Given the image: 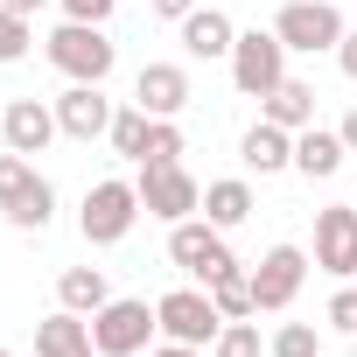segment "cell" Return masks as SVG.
Segmentation results:
<instances>
[{
  "mask_svg": "<svg viewBox=\"0 0 357 357\" xmlns=\"http://www.w3.org/2000/svg\"><path fill=\"white\" fill-rule=\"evenodd\" d=\"M0 218H8L15 231H43L56 218V190H50V175L29 161V154H0Z\"/></svg>",
  "mask_w": 357,
  "mask_h": 357,
  "instance_id": "6da1fadb",
  "label": "cell"
},
{
  "mask_svg": "<svg viewBox=\"0 0 357 357\" xmlns=\"http://www.w3.org/2000/svg\"><path fill=\"white\" fill-rule=\"evenodd\" d=\"M43 56H50L70 84H105L112 63H119V43H112L98 22H63V29L43 43Z\"/></svg>",
  "mask_w": 357,
  "mask_h": 357,
  "instance_id": "7a4b0ae2",
  "label": "cell"
},
{
  "mask_svg": "<svg viewBox=\"0 0 357 357\" xmlns=\"http://www.w3.org/2000/svg\"><path fill=\"white\" fill-rule=\"evenodd\" d=\"M154 336H161V322H154V301H140V294H112V301L91 315L98 357H147Z\"/></svg>",
  "mask_w": 357,
  "mask_h": 357,
  "instance_id": "3957f363",
  "label": "cell"
},
{
  "mask_svg": "<svg viewBox=\"0 0 357 357\" xmlns=\"http://www.w3.org/2000/svg\"><path fill=\"white\" fill-rule=\"evenodd\" d=\"M133 225H140V190L126 183V175H105V183L84 190V204H77V231H84V245H119Z\"/></svg>",
  "mask_w": 357,
  "mask_h": 357,
  "instance_id": "277c9868",
  "label": "cell"
},
{
  "mask_svg": "<svg viewBox=\"0 0 357 357\" xmlns=\"http://www.w3.org/2000/svg\"><path fill=\"white\" fill-rule=\"evenodd\" d=\"M287 56L294 50L273 29H238V43H231V84H238V98H266L287 77Z\"/></svg>",
  "mask_w": 357,
  "mask_h": 357,
  "instance_id": "5b68a950",
  "label": "cell"
},
{
  "mask_svg": "<svg viewBox=\"0 0 357 357\" xmlns=\"http://www.w3.org/2000/svg\"><path fill=\"white\" fill-rule=\"evenodd\" d=\"M154 322H161V336H168V343H197V350H211V343H218V329H225V315H218L211 287H168V294L154 301Z\"/></svg>",
  "mask_w": 357,
  "mask_h": 357,
  "instance_id": "8992f818",
  "label": "cell"
},
{
  "mask_svg": "<svg viewBox=\"0 0 357 357\" xmlns=\"http://www.w3.org/2000/svg\"><path fill=\"white\" fill-rule=\"evenodd\" d=\"M133 190H140V211L161 218V225H183L204 211V183L183 168V161H168V168H140L133 175Z\"/></svg>",
  "mask_w": 357,
  "mask_h": 357,
  "instance_id": "52a82bcc",
  "label": "cell"
},
{
  "mask_svg": "<svg viewBox=\"0 0 357 357\" xmlns=\"http://www.w3.org/2000/svg\"><path fill=\"white\" fill-rule=\"evenodd\" d=\"M273 36H280L294 56H322V50H336L350 29H343V15L329 8V0H287V8L273 15Z\"/></svg>",
  "mask_w": 357,
  "mask_h": 357,
  "instance_id": "ba28073f",
  "label": "cell"
},
{
  "mask_svg": "<svg viewBox=\"0 0 357 357\" xmlns=\"http://www.w3.org/2000/svg\"><path fill=\"white\" fill-rule=\"evenodd\" d=\"M301 280H308V252H301V245H266V252L252 259V308H259V315H280V308L301 294Z\"/></svg>",
  "mask_w": 357,
  "mask_h": 357,
  "instance_id": "9c48e42d",
  "label": "cell"
},
{
  "mask_svg": "<svg viewBox=\"0 0 357 357\" xmlns=\"http://www.w3.org/2000/svg\"><path fill=\"white\" fill-rule=\"evenodd\" d=\"M168 259L183 266L190 280H218L231 266V245H225V231L211 218H183V225H168Z\"/></svg>",
  "mask_w": 357,
  "mask_h": 357,
  "instance_id": "30bf717a",
  "label": "cell"
},
{
  "mask_svg": "<svg viewBox=\"0 0 357 357\" xmlns=\"http://www.w3.org/2000/svg\"><path fill=\"white\" fill-rule=\"evenodd\" d=\"M315 273L357 280V204H329V211H315Z\"/></svg>",
  "mask_w": 357,
  "mask_h": 357,
  "instance_id": "8fae6325",
  "label": "cell"
},
{
  "mask_svg": "<svg viewBox=\"0 0 357 357\" xmlns=\"http://www.w3.org/2000/svg\"><path fill=\"white\" fill-rule=\"evenodd\" d=\"M190 63H140V77H133V105L147 112V119H183L190 112Z\"/></svg>",
  "mask_w": 357,
  "mask_h": 357,
  "instance_id": "7c38bea8",
  "label": "cell"
},
{
  "mask_svg": "<svg viewBox=\"0 0 357 357\" xmlns=\"http://www.w3.org/2000/svg\"><path fill=\"white\" fill-rule=\"evenodd\" d=\"M50 105H56L63 140H84V147H91V140H105V133H112V112H119V105L105 98V84H70V91H63V98H50Z\"/></svg>",
  "mask_w": 357,
  "mask_h": 357,
  "instance_id": "4fadbf2b",
  "label": "cell"
},
{
  "mask_svg": "<svg viewBox=\"0 0 357 357\" xmlns=\"http://www.w3.org/2000/svg\"><path fill=\"white\" fill-rule=\"evenodd\" d=\"M63 126H56V105H43V98H8V112H0V140H8L15 154H50V140H56Z\"/></svg>",
  "mask_w": 357,
  "mask_h": 357,
  "instance_id": "5bb4252c",
  "label": "cell"
},
{
  "mask_svg": "<svg viewBox=\"0 0 357 357\" xmlns=\"http://www.w3.org/2000/svg\"><path fill=\"white\" fill-rule=\"evenodd\" d=\"M175 29H183V56H190V63H231L238 22H231L225 8H197V15L175 22Z\"/></svg>",
  "mask_w": 357,
  "mask_h": 357,
  "instance_id": "9a60e30c",
  "label": "cell"
},
{
  "mask_svg": "<svg viewBox=\"0 0 357 357\" xmlns=\"http://www.w3.org/2000/svg\"><path fill=\"white\" fill-rule=\"evenodd\" d=\"M36 357H98V343H91V315H77V308L43 315V322H36Z\"/></svg>",
  "mask_w": 357,
  "mask_h": 357,
  "instance_id": "2e32d148",
  "label": "cell"
},
{
  "mask_svg": "<svg viewBox=\"0 0 357 357\" xmlns=\"http://www.w3.org/2000/svg\"><path fill=\"white\" fill-rule=\"evenodd\" d=\"M343 161H350V147H343L336 126H301V133H294V168L308 175V183H329Z\"/></svg>",
  "mask_w": 357,
  "mask_h": 357,
  "instance_id": "e0dca14e",
  "label": "cell"
},
{
  "mask_svg": "<svg viewBox=\"0 0 357 357\" xmlns=\"http://www.w3.org/2000/svg\"><path fill=\"white\" fill-rule=\"evenodd\" d=\"M238 161H245L252 175H280V168H294V133L273 126V119H259V126L238 140Z\"/></svg>",
  "mask_w": 357,
  "mask_h": 357,
  "instance_id": "ac0fdd59",
  "label": "cell"
},
{
  "mask_svg": "<svg viewBox=\"0 0 357 357\" xmlns=\"http://www.w3.org/2000/svg\"><path fill=\"white\" fill-rule=\"evenodd\" d=\"M259 119H273V126H287V133L315 126V84H301V77H280V84L259 98Z\"/></svg>",
  "mask_w": 357,
  "mask_h": 357,
  "instance_id": "d6986e66",
  "label": "cell"
},
{
  "mask_svg": "<svg viewBox=\"0 0 357 357\" xmlns=\"http://www.w3.org/2000/svg\"><path fill=\"white\" fill-rule=\"evenodd\" d=\"M204 218H211L218 231H238V225L252 218V183H245V175H225V183H204Z\"/></svg>",
  "mask_w": 357,
  "mask_h": 357,
  "instance_id": "ffe728a7",
  "label": "cell"
},
{
  "mask_svg": "<svg viewBox=\"0 0 357 357\" xmlns=\"http://www.w3.org/2000/svg\"><path fill=\"white\" fill-rule=\"evenodd\" d=\"M105 301H112V287H105V266H63V273H56V308L98 315Z\"/></svg>",
  "mask_w": 357,
  "mask_h": 357,
  "instance_id": "44dd1931",
  "label": "cell"
},
{
  "mask_svg": "<svg viewBox=\"0 0 357 357\" xmlns=\"http://www.w3.org/2000/svg\"><path fill=\"white\" fill-rule=\"evenodd\" d=\"M204 287H211V301H218V315H225V322L259 315V308H252V266H245V259H231V266H225L218 280H204Z\"/></svg>",
  "mask_w": 357,
  "mask_h": 357,
  "instance_id": "7402d4cb",
  "label": "cell"
},
{
  "mask_svg": "<svg viewBox=\"0 0 357 357\" xmlns=\"http://www.w3.org/2000/svg\"><path fill=\"white\" fill-rule=\"evenodd\" d=\"M147 126H154V119H147L140 105H119V112H112V133H105V140H112V154L140 161V147H147Z\"/></svg>",
  "mask_w": 357,
  "mask_h": 357,
  "instance_id": "603a6c76",
  "label": "cell"
},
{
  "mask_svg": "<svg viewBox=\"0 0 357 357\" xmlns=\"http://www.w3.org/2000/svg\"><path fill=\"white\" fill-rule=\"evenodd\" d=\"M168 161H183V126H175V119H154V126H147V147H140L133 168H168Z\"/></svg>",
  "mask_w": 357,
  "mask_h": 357,
  "instance_id": "cb8c5ba5",
  "label": "cell"
},
{
  "mask_svg": "<svg viewBox=\"0 0 357 357\" xmlns=\"http://www.w3.org/2000/svg\"><path fill=\"white\" fill-rule=\"evenodd\" d=\"M266 357H322L315 322H280V329H273V343H266Z\"/></svg>",
  "mask_w": 357,
  "mask_h": 357,
  "instance_id": "d4e9b609",
  "label": "cell"
},
{
  "mask_svg": "<svg viewBox=\"0 0 357 357\" xmlns=\"http://www.w3.org/2000/svg\"><path fill=\"white\" fill-rule=\"evenodd\" d=\"M266 343H259V322L245 315V322H225L218 329V343H211V357H259Z\"/></svg>",
  "mask_w": 357,
  "mask_h": 357,
  "instance_id": "484cf974",
  "label": "cell"
},
{
  "mask_svg": "<svg viewBox=\"0 0 357 357\" xmlns=\"http://www.w3.org/2000/svg\"><path fill=\"white\" fill-rule=\"evenodd\" d=\"M29 43H36V22H29V15H15V8H0V63H22V56H29Z\"/></svg>",
  "mask_w": 357,
  "mask_h": 357,
  "instance_id": "4316f807",
  "label": "cell"
},
{
  "mask_svg": "<svg viewBox=\"0 0 357 357\" xmlns=\"http://www.w3.org/2000/svg\"><path fill=\"white\" fill-rule=\"evenodd\" d=\"M112 15H119V0H63V22H98L105 29Z\"/></svg>",
  "mask_w": 357,
  "mask_h": 357,
  "instance_id": "83f0119b",
  "label": "cell"
},
{
  "mask_svg": "<svg viewBox=\"0 0 357 357\" xmlns=\"http://www.w3.org/2000/svg\"><path fill=\"white\" fill-rule=\"evenodd\" d=\"M329 322H336L343 336H357V287H336V294H329Z\"/></svg>",
  "mask_w": 357,
  "mask_h": 357,
  "instance_id": "f1b7e54d",
  "label": "cell"
},
{
  "mask_svg": "<svg viewBox=\"0 0 357 357\" xmlns=\"http://www.w3.org/2000/svg\"><path fill=\"white\" fill-rule=\"evenodd\" d=\"M147 8H154L161 22H183V15H197V8H204V0H147Z\"/></svg>",
  "mask_w": 357,
  "mask_h": 357,
  "instance_id": "f546056e",
  "label": "cell"
},
{
  "mask_svg": "<svg viewBox=\"0 0 357 357\" xmlns=\"http://www.w3.org/2000/svg\"><path fill=\"white\" fill-rule=\"evenodd\" d=\"M336 63H343V77H350V84H357V29H350V36H343V43H336Z\"/></svg>",
  "mask_w": 357,
  "mask_h": 357,
  "instance_id": "4dcf8cb0",
  "label": "cell"
},
{
  "mask_svg": "<svg viewBox=\"0 0 357 357\" xmlns=\"http://www.w3.org/2000/svg\"><path fill=\"white\" fill-rule=\"evenodd\" d=\"M147 357H204V350H197V343H154Z\"/></svg>",
  "mask_w": 357,
  "mask_h": 357,
  "instance_id": "1f68e13d",
  "label": "cell"
},
{
  "mask_svg": "<svg viewBox=\"0 0 357 357\" xmlns=\"http://www.w3.org/2000/svg\"><path fill=\"white\" fill-rule=\"evenodd\" d=\"M336 133H343V147H350V154H357V105H350V112H343V126H336Z\"/></svg>",
  "mask_w": 357,
  "mask_h": 357,
  "instance_id": "d6a6232c",
  "label": "cell"
},
{
  "mask_svg": "<svg viewBox=\"0 0 357 357\" xmlns=\"http://www.w3.org/2000/svg\"><path fill=\"white\" fill-rule=\"evenodd\" d=\"M0 8H15V15H36V8H43V0H0Z\"/></svg>",
  "mask_w": 357,
  "mask_h": 357,
  "instance_id": "836d02e7",
  "label": "cell"
},
{
  "mask_svg": "<svg viewBox=\"0 0 357 357\" xmlns=\"http://www.w3.org/2000/svg\"><path fill=\"white\" fill-rule=\"evenodd\" d=\"M0 357H15V350H0Z\"/></svg>",
  "mask_w": 357,
  "mask_h": 357,
  "instance_id": "e575fe53",
  "label": "cell"
}]
</instances>
